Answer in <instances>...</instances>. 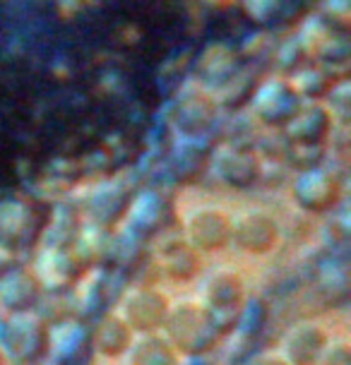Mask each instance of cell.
Instances as JSON below:
<instances>
[{
	"instance_id": "cell-1",
	"label": "cell",
	"mask_w": 351,
	"mask_h": 365,
	"mask_svg": "<svg viewBox=\"0 0 351 365\" xmlns=\"http://www.w3.org/2000/svg\"><path fill=\"white\" fill-rule=\"evenodd\" d=\"M161 336L180 358H205L222 341L219 329L195 298H178L171 303Z\"/></svg>"
},
{
	"instance_id": "cell-4",
	"label": "cell",
	"mask_w": 351,
	"mask_h": 365,
	"mask_svg": "<svg viewBox=\"0 0 351 365\" xmlns=\"http://www.w3.org/2000/svg\"><path fill=\"white\" fill-rule=\"evenodd\" d=\"M54 336L49 334L46 322L27 315H8L5 317V339H0V351L15 365H39L44 354L51 349Z\"/></svg>"
},
{
	"instance_id": "cell-9",
	"label": "cell",
	"mask_w": 351,
	"mask_h": 365,
	"mask_svg": "<svg viewBox=\"0 0 351 365\" xmlns=\"http://www.w3.org/2000/svg\"><path fill=\"white\" fill-rule=\"evenodd\" d=\"M291 197L303 212H327L340 200V182L330 171L308 168L296 175L294 185H291Z\"/></svg>"
},
{
	"instance_id": "cell-7",
	"label": "cell",
	"mask_w": 351,
	"mask_h": 365,
	"mask_svg": "<svg viewBox=\"0 0 351 365\" xmlns=\"http://www.w3.org/2000/svg\"><path fill=\"white\" fill-rule=\"evenodd\" d=\"M335 336L320 319H301L284 334L277 354L289 365H320Z\"/></svg>"
},
{
	"instance_id": "cell-18",
	"label": "cell",
	"mask_w": 351,
	"mask_h": 365,
	"mask_svg": "<svg viewBox=\"0 0 351 365\" xmlns=\"http://www.w3.org/2000/svg\"><path fill=\"white\" fill-rule=\"evenodd\" d=\"M0 365H8V358H5L3 351H0Z\"/></svg>"
},
{
	"instance_id": "cell-8",
	"label": "cell",
	"mask_w": 351,
	"mask_h": 365,
	"mask_svg": "<svg viewBox=\"0 0 351 365\" xmlns=\"http://www.w3.org/2000/svg\"><path fill=\"white\" fill-rule=\"evenodd\" d=\"M303 101L296 94L294 84L287 80H270L258 91L253 113L260 123L270 128H287L294 115L301 110Z\"/></svg>"
},
{
	"instance_id": "cell-15",
	"label": "cell",
	"mask_w": 351,
	"mask_h": 365,
	"mask_svg": "<svg viewBox=\"0 0 351 365\" xmlns=\"http://www.w3.org/2000/svg\"><path fill=\"white\" fill-rule=\"evenodd\" d=\"M126 365H180V358L176 351L168 346V341L161 334H147L135 336V344L130 346Z\"/></svg>"
},
{
	"instance_id": "cell-17",
	"label": "cell",
	"mask_w": 351,
	"mask_h": 365,
	"mask_svg": "<svg viewBox=\"0 0 351 365\" xmlns=\"http://www.w3.org/2000/svg\"><path fill=\"white\" fill-rule=\"evenodd\" d=\"M248 365H289V363L277 351H270V354H260L258 358H253Z\"/></svg>"
},
{
	"instance_id": "cell-10",
	"label": "cell",
	"mask_w": 351,
	"mask_h": 365,
	"mask_svg": "<svg viewBox=\"0 0 351 365\" xmlns=\"http://www.w3.org/2000/svg\"><path fill=\"white\" fill-rule=\"evenodd\" d=\"M219 108L214 94L207 89L198 87L195 91L180 96L173 108V128L183 137H203L210 133L214 118H217Z\"/></svg>"
},
{
	"instance_id": "cell-2",
	"label": "cell",
	"mask_w": 351,
	"mask_h": 365,
	"mask_svg": "<svg viewBox=\"0 0 351 365\" xmlns=\"http://www.w3.org/2000/svg\"><path fill=\"white\" fill-rule=\"evenodd\" d=\"M205 308L214 322V327L219 329V334L226 336L236 329L248 305V284L245 277L238 269L231 267H222V269L212 272L200 286V293L195 298Z\"/></svg>"
},
{
	"instance_id": "cell-6",
	"label": "cell",
	"mask_w": 351,
	"mask_h": 365,
	"mask_svg": "<svg viewBox=\"0 0 351 365\" xmlns=\"http://www.w3.org/2000/svg\"><path fill=\"white\" fill-rule=\"evenodd\" d=\"M282 243V226L265 210H245L231 221V245L240 255L270 257Z\"/></svg>"
},
{
	"instance_id": "cell-11",
	"label": "cell",
	"mask_w": 351,
	"mask_h": 365,
	"mask_svg": "<svg viewBox=\"0 0 351 365\" xmlns=\"http://www.w3.org/2000/svg\"><path fill=\"white\" fill-rule=\"evenodd\" d=\"M44 293L41 282L34 272L12 269L5 272L0 282V308L8 315H27L39 303V296Z\"/></svg>"
},
{
	"instance_id": "cell-13",
	"label": "cell",
	"mask_w": 351,
	"mask_h": 365,
	"mask_svg": "<svg viewBox=\"0 0 351 365\" xmlns=\"http://www.w3.org/2000/svg\"><path fill=\"white\" fill-rule=\"evenodd\" d=\"M214 175L229 187H250L260 178V161L243 149H222L214 156Z\"/></svg>"
},
{
	"instance_id": "cell-5",
	"label": "cell",
	"mask_w": 351,
	"mask_h": 365,
	"mask_svg": "<svg viewBox=\"0 0 351 365\" xmlns=\"http://www.w3.org/2000/svg\"><path fill=\"white\" fill-rule=\"evenodd\" d=\"M233 214L219 205H198L183 219V238L198 255H217L231 245Z\"/></svg>"
},
{
	"instance_id": "cell-12",
	"label": "cell",
	"mask_w": 351,
	"mask_h": 365,
	"mask_svg": "<svg viewBox=\"0 0 351 365\" xmlns=\"http://www.w3.org/2000/svg\"><path fill=\"white\" fill-rule=\"evenodd\" d=\"M203 262H205V257L198 255L183 238L166 245L164 250L159 252V259H157L161 277H164L166 282L178 284V286L198 282L200 274H203Z\"/></svg>"
},
{
	"instance_id": "cell-3",
	"label": "cell",
	"mask_w": 351,
	"mask_h": 365,
	"mask_svg": "<svg viewBox=\"0 0 351 365\" xmlns=\"http://www.w3.org/2000/svg\"><path fill=\"white\" fill-rule=\"evenodd\" d=\"M173 298L157 286H133L118 301V315L135 336L161 334Z\"/></svg>"
},
{
	"instance_id": "cell-16",
	"label": "cell",
	"mask_w": 351,
	"mask_h": 365,
	"mask_svg": "<svg viewBox=\"0 0 351 365\" xmlns=\"http://www.w3.org/2000/svg\"><path fill=\"white\" fill-rule=\"evenodd\" d=\"M320 365H349V349L344 341H332V346H330L327 356L322 358Z\"/></svg>"
},
{
	"instance_id": "cell-14",
	"label": "cell",
	"mask_w": 351,
	"mask_h": 365,
	"mask_svg": "<svg viewBox=\"0 0 351 365\" xmlns=\"http://www.w3.org/2000/svg\"><path fill=\"white\" fill-rule=\"evenodd\" d=\"M133 344H135L133 329H130L116 312L103 317L99 322V327H96L94 349H96V356L103 358V361L123 363Z\"/></svg>"
}]
</instances>
